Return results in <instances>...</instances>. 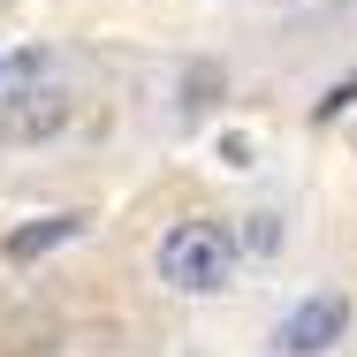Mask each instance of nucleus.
Masks as SVG:
<instances>
[{
    "label": "nucleus",
    "mask_w": 357,
    "mask_h": 357,
    "mask_svg": "<svg viewBox=\"0 0 357 357\" xmlns=\"http://www.w3.org/2000/svg\"><path fill=\"white\" fill-rule=\"evenodd\" d=\"M350 335V296L342 289H319V296H304V304H289L282 327H274V357H327L335 342Z\"/></svg>",
    "instance_id": "nucleus-2"
},
{
    "label": "nucleus",
    "mask_w": 357,
    "mask_h": 357,
    "mask_svg": "<svg viewBox=\"0 0 357 357\" xmlns=\"http://www.w3.org/2000/svg\"><path fill=\"white\" fill-rule=\"evenodd\" d=\"M0 84H8V61H0Z\"/></svg>",
    "instance_id": "nucleus-7"
},
{
    "label": "nucleus",
    "mask_w": 357,
    "mask_h": 357,
    "mask_svg": "<svg viewBox=\"0 0 357 357\" xmlns=\"http://www.w3.org/2000/svg\"><path fill=\"white\" fill-rule=\"evenodd\" d=\"M61 122H69V99H61L54 84L23 76L15 91H0V137H8V144H46Z\"/></svg>",
    "instance_id": "nucleus-3"
},
{
    "label": "nucleus",
    "mask_w": 357,
    "mask_h": 357,
    "mask_svg": "<svg viewBox=\"0 0 357 357\" xmlns=\"http://www.w3.org/2000/svg\"><path fill=\"white\" fill-rule=\"evenodd\" d=\"M282 243V220L274 213H251V251H274Z\"/></svg>",
    "instance_id": "nucleus-5"
},
{
    "label": "nucleus",
    "mask_w": 357,
    "mask_h": 357,
    "mask_svg": "<svg viewBox=\"0 0 357 357\" xmlns=\"http://www.w3.org/2000/svg\"><path fill=\"white\" fill-rule=\"evenodd\" d=\"M76 228H84V220H76V213H54V220H31V228H15V236H8V259H15V266H31V259H46L54 243H69Z\"/></svg>",
    "instance_id": "nucleus-4"
},
{
    "label": "nucleus",
    "mask_w": 357,
    "mask_h": 357,
    "mask_svg": "<svg viewBox=\"0 0 357 357\" xmlns=\"http://www.w3.org/2000/svg\"><path fill=\"white\" fill-rule=\"evenodd\" d=\"M236 274V236L220 220H175L160 236V282L183 289V296H213Z\"/></svg>",
    "instance_id": "nucleus-1"
},
{
    "label": "nucleus",
    "mask_w": 357,
    "mask_h": 357,
    "mask_svg": "<svg viewBox=\"0 0 357 357\" xmlns=\"http://www.w3.org/2000/svg\"><path fill=\"white\" fill-rule=\"evenodd\" d=\"M342 107H357V76H350V84H335V91H327V99H319V122H335V114H342Z\"/></svg>",
    "instance_id": "nucleus-6"
}]
</instances>
